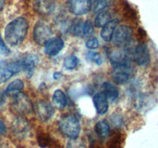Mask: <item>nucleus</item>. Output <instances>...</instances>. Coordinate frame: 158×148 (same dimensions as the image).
Instances as JSON below:
<instances>
[{
  "label": "nucleus",
  "mask_w": 158,
  "mask_h": 148,
  "mask_svg": "<svg viewBox=\"0 0 158 148\" xmlns=\"http://www.w3.org/2000/svg\"><path fill=\"white\" fill-rule=\"evenodd\" d=\"M108 148H123L126 140V134L119 130H115L109 134Z\"/></svg>",
  "instance_id": "2eb2a0df"
},
{
  "label": "nucleus",
  "mask_w": 158,
  "mask_h": 148,
  "mask_svg": "<svg viewBox=\"0 0 158 148\" xmlns=\"http://www.w3.org/2000/svg\"><path fill=\"white\" fill-rule=\"evenodd\" d=\"M111 14L108 11L103 10L97 14L95 19V25L96 27H103L111 21Z\"/></svg>",
  "instance_id": "5701e85b"
},
{
  "label": "nucleus",
  "mask_w": 158,
  "mask_h": 148,
  "mask_svg": "<svg viewBox=\"0 0 158 148\" xmlns=\"http://www.w3.org/2000/svg\"><path fill=\"white\" fill-rule=\"evenodd\" d=\"M150 52L145 43H139L133 50V60L139 66H145L150 62Z\"/></svg>",
  "instance_id": "1a4fd4ad"
},
{
  "label": "nucleus",
  "mask_w": 158,
  "mask_h": 148,
  "mask_svg": "<svg viewBox=\"0 0 158 148\" xmlns=\"http://www.w3.org/2000/svg\"><path fill=\"white\" fill-rule=\"evenodd\" d=\"M67 148H86V145L82 140L77 137L76 139H70Z\"/></svg>",
  "instance_id": "cd10ccee"
},
{
  "label": "nucleus",
  "mask_w": 158,
  "mask_h": 148,
  "mask_svg": "<svg viewBox=\"0 0 158 148\" xmlns=\"http://www.w3.org/2000/svg\"><path fill=\"white\" fill-rule=\"evenodd\" d=\"M93 103L96 112L100 115L106 114L109 110V101L106 95L102 92L95 94L93 97Z\"/></svg>",
  "instance_id": "dca6fc26"
},
{
  "label": "nucleus",
  "mask_w": 158,
  "mask_h": 148,
  "mask_svg": "<svg viewBox=\"0 0 158 148\" xmlns=\"http://www.w3.org/2000/svg\"><path fill=\"white\" fill-rule=\"evenodd\" d=\"M79 60L75 56H71L66 58L64 61V67L68 70H73L77 66Z\"/></svg>",
  "instance_id": "b1692460"
},
{
  "label": "nucleus",
  "mask_w": 158,
  "mask_h": 148,
  "mask_svg": "<svg viewBox=\"0 0 158 148\" xmlns=\"http://www.w3.org/2000/svg\"><path fill=\"white\" fill-rule=\"evenodd\" d=\"M33 110H35V113L37 115V117L43 121H47L50 120L54 115V110L52 106L48 102L41 101L36 104Z\"/></svg>",
  "instance_id": "9b49d317"
},
{
  "label": "nucleus",
  "mask_w": 158,
  "mask_h": 148,
  "mask_svg": "<svg viewBox=\"0 0 158 148\" xmlns=\"http://www.w3.org/2000/svg\"><path fill=\"white\" fill-rule=\"evenodd\" d=\"M38 143L41 147H50V148H57L58 143L51 138L49 135L47 134H41L38 136Z\"/></svg>",
  "instance_id": "4be33fe9"
},
{
  "label": "nucleus",
  "mask_w": 158,
  "mask_h": 148,
  "mask_svg": "<svg viewBox=\"0 0 158 148\" xmlns=\"http://www.w3.org/2000/svg\"><path fill=\"white\" fill-rule=\"evenodd\" d=\"M82 25L81 22H76L71 25V33L75 36H82Z\"/></svg>",
  "instance_id": "c85d7f7f"
},
{
  "label": "nucleus",
  "mask_w": 158,
  "mask_h": 148,
  "mask_svg": "<svg viewBox=\"0 0 158 148\" xmlns=\"http://www.w3.org/2000/svg\"><path fill=\"white\" fill-rule=\"evenodd\" d=\"M133 34V29L129 25H118L115 28L112 40L115 46L127 47L131 43Z\"/></svg>",
  "instance_id": "20e7f679"
},
{
  "label": "nucleus",
  "mask_w": 158,
  "mask_h": 148,
  "mask_svg": "<svg viewBox=\"0 0 158 148\" xmlns=\"http://www.w3.org/2000/svg\"><path fill=\"white\" fill-rule=\"evenodd\" d=\"M86 58L89 61L92 62V63H94L95 64L98 65V66H100L103 63V60L102 58V56L100 55L99 53L95 52H88L87 54H86Z\"/></svg>",
  "instance_id": "a878e982"
},
{
  "label": "nucleus",
  "mask_w": 158,
  "mask_h": 148,
  "mask_svg": "<svg viewBox=\"0 0 158 148\" xmlns=\"http://www.w3.org/2000/svg\"><path fill=\"white\" fill-rule=\"evenodd\" d=\"M52 31L49 25L44 22H38L33 29V39L38 45H45L51 39Z\"/></svg>",
  "instance_id": "423d86ee"
},
{
  "label": "nucleus",
  "mask_w": 158,
  "mask_h": 148,
  "mask_svg": "<svg viewBox=\"0 0 158 148\" xmlns=\"http://www.w3.org/2000/svg\"><path fill=\"white\" fill-rule=\"evenodd\" d=\"M102 93L106 95L108 100H110L112 102L115 101L118 96V90L115 86L110 84L109 82H105L102 85Z\"/></svg>",
  "instance_id": "a211bd4d"
},
{
  "label": "nucleus",
  "mask_w": 158,
  "mask_h": 148,
  "mask_svg": "<svg viewBox=\"0 0 158 148\" xmlns=\"http://www.w3.org/2000/svg\"><path fill=\"white\" fill-rule=\"evenodd\" d=\"M85 45L86 47L89 48V49H95L98 47V46H99V42H98V40L96 38H92L88 40L86 42Z\"/></svg>",
  "instance_id": "c756f323"
},
{
  "label": "nucleus",
  "mask_w": 158,
  "mask_h": 148,
  "mask_svg": "<svg viewBox=\"0 0 158 148\" xmlns=\"http://www.w3.org/2000/svg\"><path fill=\"white\" fill-rule=\"evenodd\" d=\"M34 10L40 15L48 16L55 10L54 0H34L33 2Z\"/></svg>",
  "instance_id": "f8f14e48"
},
{
  "label": "nucleus",
  "mask_w": 158,
  "mask_h": 148,
  "mask_svg": "<svg viewBox=\"0 0 158 148\" xmlns=\"http://www.w3.org/2000/svg\"><path fill=\"white\" fill-rule=\"evenodd\" d=\"M22 70L20 60L15 62H0V84L8 81L13 75Z\"/></svg>",
  "instance_id": "39448f33"
},
{
  "label": "nucleus",
  "mask_w": 158,
  "mask_h": 148,
  "mask_svg": "<svg viewBox=\"0 0 158 148\" xmlns=\"http://www.w3.org/2000/svg\"><path fill=\"white\" fill-rule=\"evenodd\" d=\"M90 148H103V147L100 144L97 143L96 142L93 141V142H92V143H91Z\"/></svg>",
  "instance_id": "72a5a7b5"
},
{
  "label": "nucleus",
  "mask_w": 158,
  "mask_h": 148,
  "mask_svg": "<svg viewBox=\"0 0 158 148\" xmlns=\"http://www.w3.org/2000/svg\"><path fill=\"white\" fill-rule=\"evenodd\" d=\"M112 0H94L93 10L95 13L103 11L106 8L111 5Z\"/></svg>",
  "instance_id": "393cba45"
},
{
  "label": "nucleus",
  "mask_w": 158,
  "mask_h": 148,
  "mask_svg": "<svg viewBox=\"0 0 158 148\" xmlns=\"http://www.w3.org/2000/svg\"><path fill=\"white\" fill-rule=\"evenodd\" d=\"M70 12L76 16H82L89 13L92 6V0H68Z\"/></svg>",
  "instance_id": "6e6552de"
},
{
  "label": "nucleus",
  "mask_w": 158,
  "mask_h": 148,
  "mask_svg": "<svg viewBox=\"0 0 158 148\" xmlns=\"http://www.w3.org/2000/svg\"><path fill=\"white\" fill-rule=\"evenodd\" d=\"M94 29L91 21L87 20L82 25V36L85 37H91L93 35Z\"/></svg>",
  "instance_id": "bb28decb"
},
{
  "label": "nucleus",
  "mask_w": 158,
  "mask_h": 148,
  "mask_svg": "<svg viewBox=\"0 0 158 148\" xmlns=\"http://www.w3.org/2000/svg\"><path fill=\"white\" fill-rule=\"evenodd\" d=\"M64 43L60 37L51 38L44 45V52L49 56H55L63 49Z\"/></svg>",
  "instance_id": "ddd939ff"
},
{
  "label": "nucleus",
  "mask_w": 158,
  "mask_h": 148,
  "mask_svg": "<svg viewBox=\"0 0 158 148\" xmlns=\"http://www.w3.org/2000/svg\"><path fill=\"white\" fill-rule=\"evenodd\" d=\"M12 130L17 138L25 139L30 135L31 127L29 122L26 119L23 117H18L13 122Z\"/></svg>",
  "instance_id": "0eeeda50"
},
{
  "label": "nucleus",
  "mask_w": 158,
  "mask_h": 148,
  "mask_svg": "<svg viewBox=\"0 0 158 148\" xmlns=\"http://www.w3.org/2000/svg\"><path fill=\"white\" fill-rule=\"evenodd\" d=\"M24 88V84L20 79L15 80L12 81L6 89L5 93L8 96H15L20 93Z\"/></svg>",
  "instance_id": "6ab92c4d"
},
{
  "label": "nucleus",
  "mask_w": 158,
  "mask_h": 148,
  "mask_svg": "<svg viewBox=\"0 0 158 148\" xmlns=\"http://www.w3.org/2000/svg\"><path fill=\"white\" fill-rule=\"evenodd\" d=\"M118 20L117 19H112L109 21L106 25L102 27V29L101 31V37L104 41L110 42L113 37L114 32L115 28L118 26Z\"/></svg>",
  "instance_id": "f3484780"
},
{
  "label": "nucleus",
  "mask_w": 158,
  "mask_h": 148,
  "mask_svg": "<svg viewBox=\"0 0 158 148\" xmlns=\"http://www.w3.org/2000/svg\"><path fill=\"white\" fill-rule=\"evenodd\" d=\"M5 5V0H0V11L3 9Z\"/></svg>",
  "instance_id": "f704fd0d"
},
{
  "label": "nucleus",
  "mask_w": 158,
  "mask_h": 148,
  "mask_svg": "<svg viewBox=\"0 0 158 148\" xmlns=\"http://www.w3.org/2000/svg\"><path fill=\"white\" fill-rule=\"evenodd\" d=\"M132 74L131 65L116 66L112 72V79L117 84L122 85L127 84Z\"/></svg>",
  "instance_id": "9d476101"
},
{
  "label": "nucleus",
  "mask_w": 158,
  "mask_h": 148,
  "mask_svg": "<svg viewBox=\"0 0 158 148\" xmlns=\"http://www.w3.org/2000/svg\"><path fill=\"white\" fill-rule=\"evenodd\" d=\"M38 61L39 60L37 56L34 54H28L20 60L22 69H23L28 77H31L33 76Z\"/></svg>",
  "instance_id": "4468645a"
},
{
  "label": "nucleus",
  "mask_w": 158,
  "mask_h": 148,
  "mask_svg": "<svg viewBox=\"0 0 158 148\" xmlns=\"http://www.w3.org/2000/svg\"><path fill=\"white\" fill-rule=\"evenodd\" d=\"M53 105L57 109H63L67 105V98L64 93L61 90L54 91L52 96Z\"/></svg>",
  "instance_id": "412c9836"
},
{
  "label": "nucleus",
  "mask_w": 158,
  "mask_h": 148,
  "mask_svg": "<svg viewBox=\"0 0 158 148\" xmlns=\"http://www.w3.org/2000/svg\"><path fill=\"white\" fill-rule=\"evenodd\" d=\"M28 29L29 25L26 19L18 17L13 19L5 29L6 41L11 46H18L27 36Z\"/></svg>",
  "instance_id": "f257e3e1"
},
{
  "label": "nucleus",
  "mask_w": 158,
  "mask_h": 148,
  "mask_svg": "<svg viewBox=\"0 0 158 148\" xmlns=\"http://www.w3.org/2000/svg\"><path fill=\"white\" fill-rule=\"evenodd\" d=\"M53 77H54V80H60V78L62 77V73H61V72H54Z\"/></svg>",
  "instance_id": "473e14b6"
},
{
  "label": "nucleus",
  "mask_w": 158,
  "mask_h": 148,
  "mask_svg": "<svg viewBox=\"0 0 158 148\" xmlns=\"http://www.w3.org/2000/svg\"><path fill=\"white\" fill-rule=\"evenodd\" d=\"M6 131V128L5 124L2 120H0V135L5 134Z\"/></svg>",
  "instance_id": "2f4dec72"
},
{
  "label": "nucleus",
  "mask_w": 158,
  "mask_h": 148,
  "mask_svg": "<svg viewBox=\"0 0 158 148\" xmlns=\"http://www.w3.org/2000/svg\"><path fill=\"white\" fill-rule=\"evenodd\" d=\"M59 129L65 137L69 139H76L81 131V125L77 117L73 114H68L59 121Z\"/></svg>",
  "instance_id": "f03ea898"
},
{
  "label": "nucleus",
  "mask_w": 158,
  "mask_h": 148,
  "mask_svg": "<svg viewBox=\"0 0 158 148\" xmlns=\"http://www.w3.org/2000/svg\"><path fill=\"white\" fill-rule=\"evenodd\" d=\"M11 108L13 113L17 114L19 117H23L33 111V106L28 96L23 93H19L13 96Z\"/></svg>",
  "instance_id": "7ed1b4c3"
},
{
  "label": "nucleus",
  "mask_w": 158,
  "mask_h": 148,
  "mask_svg": "<svg viewBox=\"0 0 158 148\" xmlns=\"http://www.w3.org/2000/svg\"><path fill=\"white\" fill-rule=\"evenodd\" d=\"M95 130L99 138L105 139L110 134V127L106 120H102L95 124Z\"/></svg>",
  "instance_id": "aec40b11"
},
{
  "label": "nucleus",
  "mask_w": 158,
  "mask_h": 148,
  "mask_svg": "<svg viewBox=\"0 0 158 148\" xmlns=\"http://www.w3.org/2000/svg\"><path fill=\"white\" fill-rule=\"evenodd\" d=\"M10 49H8V47L6 46V45L4 43L3 40L1 37V35H0V53L2 54H8L10 53Z\"/></svg>",
  "instance_id": "7c9ffc66"
}]
</instances>
